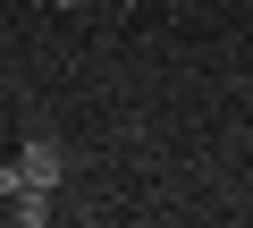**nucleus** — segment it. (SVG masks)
<instances>
[{
	"label": "nucleus",
	"mask_w": 253,
	"mask_h": 228,
	"mask_svg": "<svg viewBox=\"0 0 253 228\" xmlns=\"http://www.w3.org/2000/svg\"><path fill=\"white\" fill-rule=\"evenodd\" d=\"M9 194H26V178H17V161H0V203Z\"/></svg>",
	"instance_id": "obj_3"
},
{
	"label": "nucleus",
	"mask_w": 253,
	"mask_h": 228,
	"mask_svg": "<svg viewBox=\"0 0 253 228\" xmlns=\"http://www.w3.org/2000/svg\"><path fill=\"white\" fill-rule=\"evenodd\" d=\"M51 9H84V0H51Z\"/></svg>",
	"instance_id": "obj_4"
},
{
	"label": "nucleus",
	"mask_w": 253,
	"mask_h": 228,
	"mask_svg": "<svg viewBox=\"0 0 253 228\" xmlns=\"http://www.w3.org/2000/svg\"><path fill=\"white\" fill-rule=\"evenodd\" d=\"M17 178L59 194V178H68V144H59V136H26V144H17Z\"/></svg>",
	"instance_id": "obj_1"
},
{
	"label": "nucleus",
	"mask_w": 253,
	"mask_h": 228,
	"mask_svg": "<svg viewBox=\"0 0 253 228\" xmlns=\"http://www.w3.org/2000/svg\"><path fill=\"white\" fill-rule=\"evenodd\" d=\"M118 9H135V0H118Z\"/></svg>",
	"instance_id": "obj_5"
},
{
	"label": "nucleus",
	"mask_w": 253,
	"mask_h": 228,
	"mask_svg": "<svg viewBox=\"0 0 253 228\" xmlns=\"http://www.w3.org/2000/svg\"><path fill=\"white\" fill-rule=\"evenodd\" d=\"M9 211H17L26 228H42V220H51V186H26V194H9Z\"/></svg>",
	"instance_id": "obj_2"
}]
</instances>
